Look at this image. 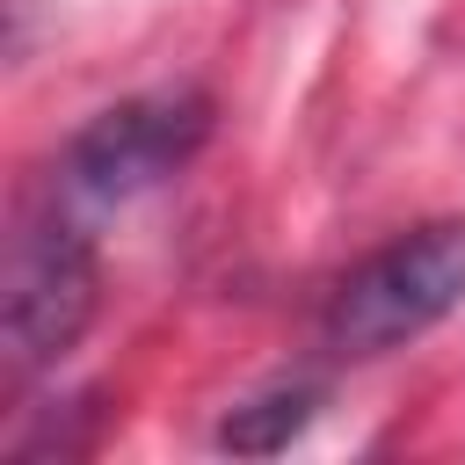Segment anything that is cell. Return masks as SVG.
Segmentation results:
<instances>
[{
    "label": "cell",
    "instance_id": "6da1fadb",
    "mask_svg": "<svg viewBox=\"0 0 465 465\" xmlns=\"http://www.w3.org/2000/svg\"><path fill=\"white\" fill-rule=\"evenodd\" d=\"M458 305H465V232L421 225L334 283L327 349L334 356H385V349H407L414 334H429Z\"/></svg>",
    "mask_w": 465,
    "mask_h": 465
},
{
    "label": "cell",
    "instance_id": "7a4b0ae2",
    "mask_svg": "<svg viewBox=\"0 0 465 465\" xmlns=\"http://www.w3.org/2000/svg\"><path fill=\"white\" fill-rule=\"evenodd\" d=\"M0 291H7L0 298L7 371H44L80 341V327L94 312V247H87V232L65 203L29 211L15 225Z\"/></svg>",
    "mask_w": 465,
    "mask_h": 465
},
{
    "label": "cell",
    "instance_id": "3957f363",
    "mask_svg": "<svg viewBox=\"0 0 465 465\" xmlns=\"http://www.w3.org/2000/svg\"><path fill=\"white\" fill-rule=\"evenodd\" d=\"M203 138H211V102L203 94H138V102H116L87 131H73V145L58 160V196L80 203V211L131 203V196L160 189L167 174H182Z\"/></svg>",
    "mask_w": 465,
    "mask_h": 465
},
{
    "label": "cell",
    "instance_id": "277c9868",
    "mask_svg": "<svg viewBox=\"0 0 465 465\" xmlns=\"http://www.w3.org/2000/svg\"><path fill=\"white\" fill-rule=\"evenodd\" d=\"M312 407H320V392H312V385L262 392V400H247V407H232V414H225L218 443H225V450H283V443L312 421Z\"/></svg>",
    "mask_w": 465,
    "mask_h": 465
}]
</instances>
